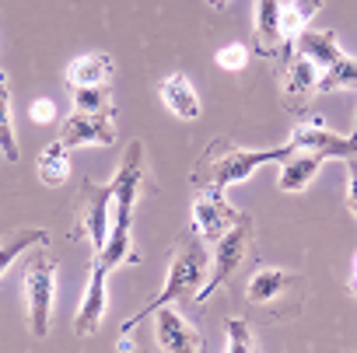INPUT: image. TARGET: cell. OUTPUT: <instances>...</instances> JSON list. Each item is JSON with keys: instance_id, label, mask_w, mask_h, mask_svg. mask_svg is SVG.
<instances>
[{"instance_id": "1", "label": "cell", "mask_w": 357, "mask_h": 353, "mask_svg": "<svg viewBox=\"0 0 357 353\" xmlns=\"http://www.w3.org/2000/svg\"><path fill=\"white\" fill-rule=\"evenodd\" d=\"M140 186H144V143L130 140L123 164L112 175V231H109L105 249L95 252V259L109 269L137 259V252H133V207H137Z\"/></svg>"}, {"instance_id": "2", "label": "cell", "mask_w": 357, "mask_h": 353, "mask_svg": "<svg viewBox=\"0 0 357 353\" xmlns=\"http://www.w3.org/2000/svg\"><path fill=\"white\" fill-rule=\"evenodd\" d=\"M291 154H294L291 140L284 147H266V150H249V147H238L231 140H214L204 150V157H200V164L193 171V182L204 186V189H231V186L245 182L256 168H263L270 161L280 164Z\"/></svg>"}, {"instance_id": "3", "label": "cell", "mask_w": 357, "mask_h": 353, "mask_svg": "<svg viewBox=\"0 0 357 353\" xmlns=\"http://www.w3.org/2000/svg\"><path fill=\"white\" fill-rule=\"evenodd\" d=\"M204 273H207V252H204L197 242H183V245H178V252L172 256V262H168V273H165V283H161L158 297H154L147 308H140L137 315H130V318L123 322V332H133V329H137L140 322H147V315H154L161 304H172V301H178V297H197Z\"/></svg>"}, {"instance_id": "4", "label": "cell", "mask_w": 357, "mask_h": 353, "mask_svg": "<svg viewBox=\"0 0 357 353\" xmlns=\"http://www.w3.org/2000/svg\"><path fill=\"white\" fill-rule=\"evenodd\" d=\"M53 294H56V259L50 252H36L25 269V304L32 336H50L53 322Z\"/></svg>"}, {"instance_id": "5", "label": "cell", "mask_w": 357, "mask_h": 353, "mask_svg": "<svg viewBox=\"0 0 357 353\" xmlns=\"http://www.w3.org/2000/svg\"><path fill=\"white\" fill-rule=\"evenodd\" d=\"M238 221L242 210L225 200V189H200V196L193 200V231L204 245H218Z\"/></svg>"}, {"instance_id": "6", "label": "cell", "mask_w": 357, "mask_h": 353, "mask_svg": "<svg viewBox=\"0 0 357 353\" xmlns=\"http://www.w3.org/2000/svg\"><path fill=\"white\" fill-rule=\"evenodd\" d=\"M249 238H252V221L242 214V221L214 245V262H211V276H207V283L200 287V294H197V301L204 304L221 283H228V276L242 266V259H245V252H249Z\"/></svg>"}, {"instance_id": "7", "label": "cell", "mask_w": 357, "mask_h": 353, "mask_svg": "<svg viewBox=\"0 0 357 353\" xmlns=\"http://www.w3.org/2000/svg\"><path fill=\"white\" fill-rule=\"evenodd\" d=\"M60 140L67 147H109L116 140V105L102 109V112H81L74 109V116L63 123Z\"/></svg>"}, {"instance_id": "8", "label": "cell", "mask_w": 357, "mask_h": 353, "mask_svg": "<svg viewBox=\"0 0 357 353\" xmlns=\"http://www.w3.org/2000/svg\"><path fill=\"white\" fill-rule=\"evenodd\" d=\"M81 228L91 242L95 252L105 249L109 231H112V182L98 186V182H84V196H81Z\"/></svg>"}, {"instance_id": "9", "label": "cell", "mask_w": 357, "mask_h": 353, "mask_svg": "<svg viewBox=\"0 0 357 353\" xmlns=\"http://www.w3.org/2000/svg\"><path fill=\"white\" fill-rule=\"evenodd\" d=\"M291 290H305V276L301 273L263 266V269L252 273V280L245 287V301L252 308H277V304H287L291 301Z\"/></svg>"}, {"instance_id": "10", "label": "cell", "mask_w": 357, "mask_h": 353, "mask_svg": "<svg viewBox=\"0 0 357 353\" xmlns=\"http://www.w3.org/2000/svg\"><path fill=\"white\" fill-rule=\"evenodd\" d=\"M109 266H102L98 259L91 262V276H88V287H84V297L77 304V315H74V332L84 339V336H95L102 318H105V308H109Z\"/></svg>"}, {"instance_id": "11", "label": "cell", "mask_w": 357, "mask_h": 353, "mask_svg": "<svg viewBox=\"0 0 357 353\" xmlns=\"http://www.w3.org/2000/svg\"><path fill=\"white\" fill-rule=\"evenodd\" d=\"M291 143H294V150H312V154L343 157V161H347L350 154H357V140H354V136H343V133H333L319 116L308 119V123H301V126H294Z\"/></svg>"}, {"instance_id": "12", "label": "cell", "mask_w": 357, "mask_h": 353, "mask_svg": "<svg viewBox=\"0 0 357 353\" xmlns=\"http://www.w3.org/2000/svg\"><path fill=\"white\" fill-rule=\"evenodd\" d=\"M154 322H158V346L161 350H175V353H197V350H204L207 346V339L178 315L172 304H161L158 311H154Z\"/></svg>"}, {"instance_id": "13", "label": "cell", "mask_w": 357, "mask_h": 353, "mask_svg": "<svg viewBox=\"0 0 357 353\" xmlns=\"http://www.w3.org/2000/svg\"><path fill=\"white\" fill-rule=\"evenodd\" d=\"M158 95H161V105H165L172 116L186 119V123L200 119V112H204L200 91L193 88V81H190L186 74H168V77L158 84Z\"/></svg>"}, {"instance_id": "14", "label": "cell", "mask_w": 357, "mask_h": 353, "mask_svg": "<svg viewBox=\"0 0 357 353\" xmlns=\"http://www.w3.org/2000/svg\"><path fill=\"white\" fill-rule=\"evenodd\" d=\"M116 74V63L109 53H81L67 63V84L70 88H102Z\"/></svg>"}, {"instance_id": "15", "label": "cell", "mask_w": 357, "mask_h": 353, "mask_svg": "<svg viewBox=\"0 0 357 353\" xmlns=\"http://www.w3.org/2000/svg\"><path fill=\"white\" fill-rule=\"evenodd\" d=\"M284 8L287 0H256V46L263 56H273L277 49H284V36H280Z\"/></svg>"}, {"instance_id": "16", "label": "cell", "mask_w": 357, "mask_h": 353, "mask_svg": "<svg viewBox=\"0 0 357 353\" xmlns=\"http://www.w3.org/2000/svg\"><path fill=\"white\" fill-rule=\"evenodd\" d=\"M322 161H326V157H322V154H312V150H294L291 157H284V161H280V175H277L280 189H284V193H305L308 182L319 175Z\"/></svg>"}, {"instance_id": "17", "label": "cell", "mask_w": 357, "mask_h": 353, "mask_svg": "<svg viewBox=\"0 0 357 353\" xmlns=\"http://www.w3.org/2000/svg\"><path fill=\"white\" fill-rule=\"evenodd\" d=\"M291 53H301L305 60H312L319 70L333 67L340 56H343V46H340V36L336 32H322V29H305L294 42Z\"/></svg>"}, {"instance_id": "18", "label": "cell", "mask_w": 357, "mask_h": 353, "mask_svg": "<svg viewBox=\"0 0 357 353\" xmlns=\"http://www.w3.org/2000/svg\"><path fill=\"white\" fill-rule=\"evenodd\" d=\"M322 11V0H287L284 8V22H280V36H284V49L291 53L298 36L312 25V18Z\"/></svg>"}, {"instance_id": "19", "label": "cell", "mask_w": 357, "mask_h": 353, "mask_svg": "<svg viewBox=\"0 0 357 353\" xmlns=\"http://www.w3.org/2000/svg\"><path fill=\"white\" fill-rule=\"evenodd\" d=\"M319 77H322V70L312 60H305L301 53H291V63H287V74H284V91L294 95V98H305V95L319 91Z\"/></svg>"}, {"instance_id": "20", "label": "cell", "mask_w": 357, "mask_h": 353, "mask_svg": "<svg viewBox=\"0 0 357 353\" xmlns=\"http://www.w3.org/2000/svg\"><path fill=\"white\" fill-rule=\"evenodd\" d=\"M67 150L70 147L63 140H53V143L43 147V154H39V179L46 186H63L67 182V175H70V154Z\"/></svg>"}, {"instance_id": "21", "label": "cell", "mask_w": 357, "mask_h": 353, "mask_svg": "<svg viewBox=\"0 0 357 353\" xmlns=\"http://www.w3.org/2000/svg\"><path fill=\"white\" fill-rule=\"evenodd\" d=\"M0 150H4V161H18V133H15V116H11V81L4 70V81H0Z\"/></svg>"}, {"instance_id": "22", "label": "cell", "mask_w": 357, "mask_h": 353, "mask_svg": "<svg viewBox=\"0 0 357 353\" xmlns=\"http://www.w3.org/2000/svg\"><path fill=\"white\" fill-rule=\"evenodd\" d=\"M354 88H357V60L343 53L333 67L322 70V77H319V95H329V91H354Z\"/></svg>"}, {"instance_id": "23", "label": "cell", "mask_w": 357, "mask_h": 353, "mask_svg": "<svg viewBox=\"0 0 357 353\" xmlns=\"http://www.w3.org/2000/svg\"><path fill=\"white\" fill-rule=\"evenodd\" d=\"M46 242H50V235H46L43 228H39V231H36V228H25V231H18V235H15V238L4 245V252H0V269L8 273V269L15 266V259H18V256H22L29 245H46Z\"/></svg>"}, {"instance_id": "24", "label": "cell", "mask_w": 357, "mask_h": 353, "mask_svg": "<svg viewBox=\"0 0 357 353\" xmlns=\"http://www.w3.org/2000/svg\"><path fill=\"white\" fill-rule=\"evenodd\" d=\"M225 332H228V343H225L228 353H252V350H259V343H256V336H252L245 318H228Z\"/></svg>"}, {"instance_id": "25", "label": "cell", "mask_w": 357, "mask_h": 353, "mask_svg": "<svg viewBox=\"0 0 357 353\" xmlns=\"http://www.w3.org/2000/svg\"><path fill=\"white\" fill-rule=\"evenodd\" d=\"M74 109H81V112L112 109V91H109V84H102V88H74Z\"/></svg>"}, {"instance_id": "26", "label": "cell", "mask_w": 357, "mask_h": 353, "mask_svg": "<svg viewBox=\"0 0 357 353\" xmlns=\"http://www.w3.org/2000/svg\"><path fill=\"white\" fill-rule=\"evenodd\" d=\"M214 63H218L221 70H228V74H238V70L249 67V46H242V42L221 46V49L214 53Z\"/></svg>"}, {"instance_id": "27", "label": "cell", "mask_w": 357, "mask_h": 353, "mask_svg": "<svg viewBox=\"0 0 357 353\" xmlns=\"http://www.w3.org/2000/svg\"><path fill=\"white\" fill-rule=\"evenodd\" d=\"M29 119H32L36 126H50V123H56V105H53L50 98H36V102L29 105Z\"/></svg>"}, {"instance_id": "28", "label": "cell", "mask_w": 357, "mask_h": 353, "mask_svg": "<svg viewBox=\"0 0 357 353\" xmlns=\"http://www.w3.org/2000/svg\"><path fill=\"white\" fill-rule=\"evenodd\" d=\"M347 186H350V193H347V210L357 217V154L347 157Z\"/></svg>"}, {"instance_id": "29", "label": "cell", "mask_w": 357, "mask_h": 353, "mask_svg": "<svg viewBox=\"0 0 357 353\" xmlns=\"http://www.w3.org/2000/svg\"><path fill=\"white\" fill-rule=\"evenodd\" d=\"M350 283H354V290H357V256H354V262H350Z\"/></svg>"}, {"instance_id": "30", "label": "cell", "mask_w": 357, "mask_h": 353, "mask_svg": "<svg viewBox=\"0 0 357 353\" xmlns=\"http://www.w3.org/2000/svg\"><path fill=\"white\" fill-rule=\"evenodd\" d=\"M207 4H211V8H225V4H228V0H207Z\"/></svg>"}, {"instance_id": "31", "label": "cell", "mask_w": 357, "mask_h": 353, "mask_svg": "<svg viewBox=\"0 0 357 353\" xmlns=\"http://www.w3.org/2000/svg\"><path fill=\"white\" fill-rule=\"evenodd\" d=\"M350 136H354V140H357V119H354V133H350Z\"/></svg>"}]
</instances>
